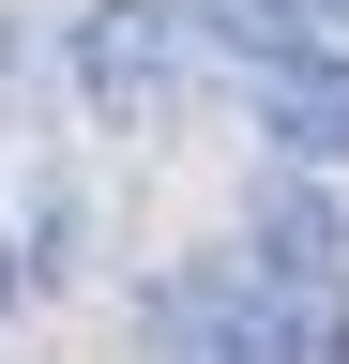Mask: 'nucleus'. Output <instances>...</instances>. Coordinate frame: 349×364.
I'll return each instance as SVG.
<instances>
[{
	"label": "nucleus",
	"mask_w": 349,
	"mask_h": 364,
	"mask_svg": "<svg viewBox=\"0 0 349 364\" xmlns=\"http://www.w3.org/2000/svg\"><path fill=\"white\" fill-rule=\"evenodd\" d=\"M152 349L167 364H349V273H289V258H183L152 289Z\"/></svg>",
	"instance_id": "f257e3e1"
},
{
	"label": "nucleus",
	"mask_w": 349,
	"mask_h": 364,
	"mask_svg": "<svg viewBox=\"0 0 349 364\" xmlns=\"http://www.w3.org/2000/svg\"><path fill=\"white\" fill-rule=\"evenodd\" d=\"M198 76H213L198 0H92V16H76V91H92V122H167Z\"/></svg>",
	"instance_id": "f03ea898"
},
{
	"label": "nucleus",
	"mask_w": 349,
	"mask_h": 364,
	"mask_svg": "<svg viewBox=\"0 0 349 364\" xmlns=\"http://www.w3.org/2000/svg\"><path fill=\"white\" fill-rule=\"evenodd\" d=\"M243 91H258V122H274L304 167H349V46H304V61L243 76Z\"/></svg>",
	"instance_id": "7ed1b4c3"
},
{
	"label": "nucleus",
	"mask_w": 349,
	"mask_h": 364,
	"mask_svg": "<svg viewBox=\"0 0 349 364\" xmlns=\"http://www.w3.org/2000/svg\"><path fill=\"white\" fill-rule=\"evenodd\" d=\"M258 258H289V273H334V258H349L334 198H304V182H274V198H258Z\"/></svg>",
	"instance_id": "20e7f679"
},
{
	"label": "nucleus",
	"mask_w": 349,
	"mask_h": 364,
	"mask_svg": "<svg viewBox=\"0 0 349 364\" xmlns=\"http://www.w3.org/2000/svg\"><path fill=\"white\" fill-rule=\"evenodd\" d=\"M274 16H289L304 46H349V0H274Z\"/></svg>",
	"instance_id": "39448f33"
}]
</instances>
